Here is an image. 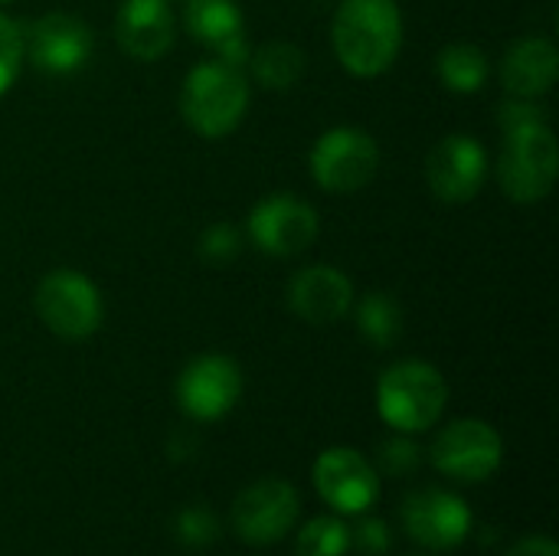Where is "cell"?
<instances>
[{"instance_id":"cell-1","label":"cell","mask_w":559,"mask_h":556,"mask_svg":"<svg viewBox=\"0 0 559 556\" xmlns=\"http://www.w3.org/2000/svg\"><path fill=\"white\" fill-rule=\"evenodd\" d=\"M331 46L344 72L377 79L403 49V10L396 0H344L331 23Z\"/></svg>"},{"instance_id":"cell-2","label":"cell","mask_w":559,"mask_h":556,"mask_svg":"<svg viewBox=\"0 0 559 556\" xmlns=\"http://www.w3.org/2000/svg\"><path fill=\"white\" fill-rule=\"evenodd\" d=\"M249 98L252 88L242 69L226 66L219 59H203L183 75L180 115L193 134L206 141H219L242 125L249 111Z\"/></svg>"},{"instance_id":"cell-3","label":"cell","mask_w":559,"mask_h":556,"mask_svg":"<svg viewBox=\"0 0 559 556\" xmlns=\"http://www.w3.org/2000/svg\"><path fill=\"white\" fill-rule=\"evenodd\" d=\"M449 403V383L429 360H396L377 380V413L393 433L432 429Z\"/></svg>"},{"instance_id":"cell-4","label":"cell","mask_w":559,"mask_h":556,"mask_svg":"<svg viewBox=\"0 0 559 556\" xmlns=\"http://www.w3.org/2000/svg\"><path fill=\"white\" fill-rule=\"evenodd\" d=\"M559 174V144L550 125H531L504 134L495 177L514 203H540L554 193Z\"/></svg>"},{"instance_id":"cell-5","label":"cell","mask_w":559,"mask_h":556,"mask_svg":"<svg viewBox=\"0 0 559 556\" xmlns=\"http://www.w3.org/2000/svg\"><path fill=\"white\" fill-rule=\"evenodd\" d=\"M36 318L59 341H88L105 318L98 285L79 269H52L33 292Z\"/></svg>"},{"instance_id":"cell-6","label":"cell","mask_w":559,"mask_h":556,"mask_svg":"<svg viewBox=\"0 0 559 556\" xmlns=\"http://www.w3.org/2000/svg\"><path fill=\"white\" fill-rule=\"evenodd\" d=\"M311 177L328 193H357L380 170V144L357 125L328 128L308 157Z\"/></svg>"},{"instance_id":"cell-7","label":"cell","mask_w":559,"mask_h":556,"mask_svg":"<svg viewBox=\"0 0 559 556\" xmlns=\"http://www.w3.org/2000/svg\"><path fill=\"white\" fill-rule=\"evenodd\" d=\"M301 498L292 482L285 478H259L255 485L242 488L233 501V531L249 547H269L292 534L298 524Z\"/></svg>"},{"instance_id":"cell-8","label":"cell","mask_w":559,"mask_h":556,"mask_svg":"<svg viewBox=\"0 0 559 556\" xmlns=\"http://www.w3.org/2000/svg\"><path fill=\"white\" fill-rule=\"evenodd\" d=\"M246 233L259 252L275 259H292L314 246L321 233V220L308 200L295 193H272L252 206L246 220Z\"/></svg>"},{"instance_id":"cell-9","label":"cell","mask_w":559,"mask_h":556,"mask_svg":"<svg viewBox=\"0 0 559 556\" xmlns=\"http://www.w3.org/2000/svg\"><path fill=\"white\" fill-rule=\"evenodd\" d=\"M242 367L226 354H200L177 377V406L193 423L229 416L242 397Z\"/></svg>"},{"instance_id":"cell-10","label":"cell","mask_w":559,"mask_h":556,"mask_svg":"<svg viewBox=\"0 0 559 556\" xmlns=\"http://www.w3.org/2000/svg\"><path fill=\"white\" fill-rule=\"evenodd\" d=\"M429 459L455 482H485L504 462V439L485 419H455L436 436Z\"/></svg>"},{"instance_id":"cell-11","label":"cell","mask_w":559,"mask_h":556,"mask_svg":"<svg viewBox=\"0 0 559 556\" xmlns=\"http://www.w3.org/2000/svg\"><path fill=\"white\" fill-rule=\"evenodd\" d=\"M95 49L92 26L75 13H43L29 29H23V59H29L46 75L79 72Z\"/></svg>"},{"instance_id":"cell-12","label":"cell","mask_w":559,"mask_h":556,"mask_svg":"<svg viewBox=\"0 0 559 556\" xmlns=\"http://www.w3.org/2000/svg\"><path fill=\"white\" fill-rule=\"evenodd\" d=\"M488 170V147L472 134H445L426 157V184L432 197L452 206L472 203L481 193Z\"/></svg>"},{"instance_id":"cell-13","label":"cell","mask_w":559,"mask_h":556,"mask_svg":"<svg viewBox=\"0 0 559 556\" xmlns=\"http://www.w3.org/2000/svg\"><path fill=\"white\" fill-rule=\"evenodd\" d=\"M311 478L321 501L337 514H364L380 498V478L373 462L347 446L321 452Z\"/></svg>"},{"instance_id":"cell-14","label":"cell","mask_w":559,"mask_h":556,"mask_svg":"<svg viewBox=\"0 0 559 556\" xmlns=\"http://www.w3.org/2000/svg\"><path fill=\"white\" fill-rule=\"evenodd\" d=\"M403 528L426 551H455L472 534V508L445 488H423L403 501Z\"/></svg>"},{"instance_id":"cell-15","label":"cell","mask_w":559,"mask_h":556,"mask_svg":"<svg viewBox=\"0 0 559 556\" xmlns=\"http://www.w3.org/2000/svg\"><path fill=\"white\" fill-rule=\"evenodd\" d=\"M354 308V282L337 265H305L288 282V311L305 324H337Z\"/></svg>"},{"instance_id":"cell-16","label":"cell","mask_w":559,"mask_h":556,"mask_svg":"<svg viewBox=\"0 0 559 556\" xmlns=\"http://www.w3.org/2000/svg\"><path fill=\"white\" fill-rule=\"evenodd\" d=\"M183 29L213 49L219 62L246 69L252 46L246 39V16L236 0H187Z\"/></svg>"},{"instance_id":"cell-17","label":"cell","mask_w":559,"mask_h":556,"mask_svg":"<svg viewBox=\"0 0 559 556\" xmlns=\"http://www.w3.org/2000/svg\"><path fill=\"white\" fill-rule=\"evenodd\" d=\"M115 39L138 62H157L177 39V20L167 0H124L115 13Z\"/></svg>"},{"instance_id":"cell-18","label":"cell","mask_w":559,"mask_h":556,"mask_svg":"<svg viewBox=\"0 0 559 556\" xmlns=\"http://www.w3.org/2000/svg\"><path fill=\"white\" fill-rule=\"evenodd\" d=\"M559 75V49L547 36H521L514 39L498 66V79L514 98H544Z\"/></svg>"},{"instance_id":"cell-19","label":"cell","mask_w":559,"mask_h":556,"mask_svg":"<svg viewBox=\"0 0 559 556\" xmlns=\"http://www.w3.org/2000/svg\"><path fill=\"white\" fill-rule=\"evenodd\" d=\"M249 72L262 88L272 92H288L305 79L308 69V56L301 46L288 43V39H275V43H262L259 49H252L249 56Z\"/></svg>"},{"instance_id":"cell-20","label":"cell","mask_w":559,"mask_h":556,"mask_svg":"<svg viewBox=\"0 0 559 556\" xmlns=\"http://www.w3.org/2000/svg\"><path fill=\"white\" fill-rule=\"evenodd\" d=\"M436 75L442 88L455 95H475L488 85L491 66L481 46L475 43H449L436 56Z\"/></svg>"},{"instance_id":"cell-21","label":"cell","mask_w":559,"mask_h":556,"mask_svg":"<svg viewBox=\"0 0 559 556\" xmlns=\"http://www.w3.org/2000/svg\"><path fill=\"white\" fill-rule=\"evenodd\" d=\"M354 318H357V331L364 334V341L370 347H393L403 334V308L393 295L386 292H367L357 305H354Z\"/></svg>"},{"instance_id":"cell-22","label":"cell","mask_w":559,"mask_h":556,"mask_svg":"<svg viewBox=\"0 0 559 556\" xmlns=\"http://www.w3.org/2000/svg\"><path fill=\"white\" fill-rule=\"evenodd\" d=\"M350 551V528L337 514L311 518L295 541V556H344Z\"/></svg>"},{"instance_id":"cell-23","label":"cell","mask_w":559,"mask_h":556,"mask_svg":"<svg viewBox=\"0 0 559 556\" xmlns=\"http://www.w3.org/2000/svg\"><path fill=\"white\" fill-rule=\"evenodd\" d=\"M174 534H177V541H180L183 547L203 551V547H210V544L216 541L219 521H216L213 508H206V505H187V508H180L177 518H174Z\"/></svg>"},{"instance_id":"cell-24","label":"cell","mask_w":559,"mask_h":556,"mask_svg":"<svg viewBox=\"0 0 559 556\" xmlns=\"http://www.w3.org/2000/svg\"><path fill=\"white\" fill-rule=\"evenodd\" d=\"M242 252V233L233 223H213L197 239V256L206 265H229Z\"/></svg>"},{"instance_id":"cell-25","label":"cell","mask_w":559,"mask_h":556,"mask_svg":"<svg viewBox=\"0 0 559 556\" xmlns=\"http://www.w3.org/2000/svg\"><path fill=\"white\" fill-rule=\"evenodd\" d=\"M419 465H423V449L406 433H396V436L383 439L380 449H377V469L393 475V478L413 475Z\"/></svg>"},{"instance_id":"cell-26","label":"cell","mask_w":559,"mask_h":556,"mask_svg":"<svg viewBox=\"0 0 559 556\" xmlns=\"http://www.w3.org/2000/svg\"><path fill=\"white\" fill-rule=\"evenodd\" d=\"M23 29L0 10V95H7L23 69Z\"/></svg>"},{"instance_id":"cell-27","label":"cell","mask_w":559,"mask_h":556,"mask_svg":"<svg viewBox=\"0 0 559 556\" xmlns=\"http://www.w3.org/2000/svg\"><path fill=\"white\" fill-rule=\"evenodd\" d=\"M531 125H550L547 108L540 105V98H508L498 108V128L501 134L518 131V128H531Z\"/></svg>"},{"instance_id":"cell-28","label":"cell","mask_w":559,"mask_h":556,"mask_svg":"<svg viewBox=\"0 0 559 556\" xmlns=\"http://www.w3.org/2000/svg\"><path fill=\"white\" fill-rule=\"evenodd\" d=\"M360 521H357V528L350 531V544L360 551L364 556H383L390 547H393V534H390V528H386V521L383 518H377V514H357Z\"/></svg>"},{"instance_id":"cell-29","label":"cell","mask_w":559,"mask_h":556,"mask_svg":"<svg viewBox=\"0 0 559 556\" xmlns=\"http://www.w3.org/2000/svg\"><path fill=\"white\" fill-rule=\"evenodd\" d=\"M508 556H559V551L554 537H547V534H527V537H521L508 551Z\"/></svg>"},{"instance_id":"cell-30","label":"cell","mask_w":559,"mask_h":556,"mask_svg":"<svg viewBox=\"0 0 559 556\" xmlns=\"http://www.w3.org/2000/svg\"><path fill=\"white\" fill-rule=\"evenodd\" d=\"M0 3H10V0H0Z\"/></svg>"}]
</instances>
